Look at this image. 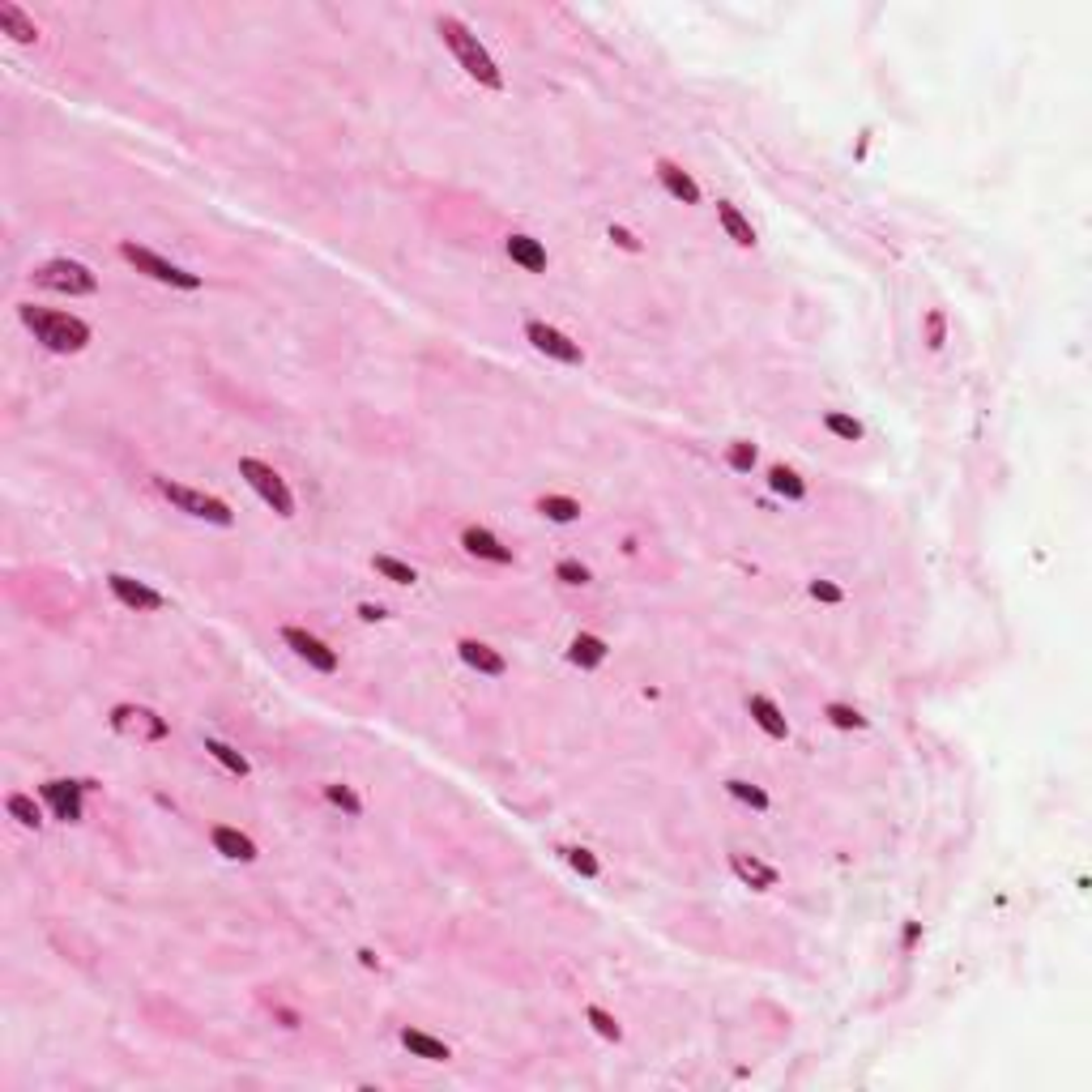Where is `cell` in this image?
<instances>
[{"mask_svg": "<svg viewBox=\"0 0 1092 1092\" xmlns=\"http://www.w3.org/2000/svg\"><path fill=\"white\" fill-rule=\"evenodd\" d=\"M397 1041L410 1050V1058H423V1063H448V1058H453L448 1041L432 1037V1033H423V1029H401Z\"/></svg>", "mask_w": 1092, "mask_h": 1092, "instance_id": "19", "label": "cell"}, {"mask_svg": "<svg viewBox=\"0 0 1092 1092\" xmlns=\"http://www.w3.org/2000/svg\"><path fill=\"white\" fill-rule=\"evenodd\" d=\"M371 572H376V577H385L389 584H414V581H419V572L405 564V559H397V555H371Z\"/></svg>", "mask_w": 1092, "mask_h": 1092, "instance_id": "25", "label": "cell"}, {"mask_svg": "<svg viewBox=\"0 0 1092 1092\" xmlns=\"http://www.w3.org/2000/svg\"><path fill=\"white\" fill-rule=\"evenodd\" d=\"M717 222H722V231L738 247H756V227H751V218L734 206V201H717Z\"/></svg>", "mask_w": 1092, "mask_h": 1092, "instance_id": "21", "label": "cell"}, {"mask_svg": "<svg viewBox=\"0 0 1092 1092\" xmlns=\"http://www.w3.org/2000/svg\"><path fill=\"white\" fill-rule=\"evenodd\" d=\"M922 329H926V346H930V351H943V342H948V317H943L939 308H930V312H926Z\"/></svg>", "mask_w": 1092, "mask_h": 1092, "instance_id": "35", "label": "cell"}, {"mask_svg": "<svg viewBox=\"0 0 1092 1092\" xmlns=\"http://www.w3.org/2000/svg\"><path fill=\"white\" fill-rule=\"evenodd\" d=\"M0 30H5V35L14 39V43H35V39H39L35 18H30L21 5H9V0L0 5Z\"/></svg>", "mask_w": 1092, "mask_h": 1092, "instance_id": "22", "label": "cell"}, {"mask_svg": "<svg viewBox=\"0 0 1092 1092\" xmlns=\"http://www.w3.org/2000/svg\"><path fill=\"white\" fill-rule=\"evenodd\" d=\"M606 658H611V645H606L602 636H593V632H577V636H572V645H568V661H572V666L598 670Z\"/></svg>", "mask_w": 1092, "mask_h": 1092, "instance_id": "20", "label": "cell"}, {"mask_svg": "<svg viewBox=\"0 0 1092 1092\" xmlns=\"http://www.w3.org/2000/svg\"><path fill=\"white\" fill-rule=\"evenodd\" d=\"M918 939H922V922H905V930H900V948H918Z\"/></svg>", "mask_w": 1092, "mask_h": 1092, "instance_id": "39", "label": "cell"}, {"mask_svg": "<svg viewBox=\"0 0 1092 1092\" xmlns=\"http://www.w3.org/2000/svg\"><path fill=\"white\" fill-rule=\"evenodd\" d=\"M154 491H159L171 508H179L184 516H193V521H206V525H218V529L235 525V512H231V504L222 500V495L197 491V487H188V482H175L167 474L154 478Z\"/></svg>", "mask_w": 1092, "mask_h": 1092, "instance_id": "3", "label": "cell"}, {"mask_svg": "<svg viewBox=\"0 0 1092 1092\" xmlns=\"http://www.w3.org/2000/svg\"><path fill=\"white\" fill-rule=\"evenodd\" d=\"M282 645L295 653L299 661H308V670H317V674H333L337 670V649H329L317 632H308V627L286 623L282 627Z\"/></svg>", "mask_w": 1092, "mask_h": 1092, "instance_id": "9", "label": "cell"}, {"mask_svg": "<svg viewBox=\"0 0 1092 1092\" xmlns=\"http://www.w3.org/2000/svg\"><path fill=\"white\" fill-rule=\"evenodd\" d=\"M824 717H828V726H837V730H866L862 708H853V704H846V700L824 704Z\"/></svg>", "mask_w": 1092, "mask_h": 1092, "instance_id": "32", "label": "cell"}, {"mask_svg": "<svg viewBox=\"0 0 1092 1092\" xmlns=\"http://www.w3.org/2000/svg\"><path fill=\"white\" fill-rule=\"evenodd\" d=\"M274 1016H278V1020H282V1029H299V1016H295V1011H286V1007H278V1011H274Z\"/></svg>", "mask_w": 1092, "mask_h": 1092, "instance_id": "42", "label": "cell"}, {"mask_svg": "<svg viewBox=\"0 0 1092 1092\" xmlns=\"http://www.w3.org/2000/svg\"><path fill=\"white\" fill-rule=\"evenodd\" d=\"M538 512L546 516V521H555V525H572V521H581V504L572 500V495H538Z\"/></svg>", "mask_w": 1092, "mask_h": 1092, "instance_id": "23", "label": "cell"}, {"mask_svg": "<svg viewBox=\"0 0 1092 1092\" xmlns=\"http://www.w3.org/2000/svg\"><path fill=\"white\" fill-rule=\"evenodd\" d=\"M461 546H466V555L487 559V564H512V546H504L487 525H466V529H461Z\"/></svg>", "mask_w": 1092, "mask_h": 1092, "instance_id": "14", "label": "cell"}, {"mask_svg": "<svg viewBox=\"0 0 1092 1092\" xmlns=\"http://www.w3.org/2000/svg\"><path fill=\"white\" fill-rule=\"evenodd\" d=\"M730 871H734V880L738 884H747V887H756V892H772L776 884H781V871H776V866H769L764 858H756V853H730Z\"/></svg>", "mask_w": 1092, "mask_h": 1092, "instance_id": "12", "label": "cell"}, {"mask_svg": "<svg viewBox=\"0 0 1092 1092\" xmlns=\"http://www.w3.org/2000/svg\"><path fill=\"white\" fill-rule=\"evenodd\" d=\"M525 342L534 346L538 355L555 358V363H564V367H581L584 363L581 342H572L564 329H555V324H546V320H525Z\"/></svg>", "mask_w": 1092, "mask_h": 1092, "instance_id": "8", "label": "cell"}, {"mask_svg": "<svg viewBox=\"0 0 1092 1092\" xmlns=\"http://www.w3.org/2000/svg\"><path fill=\"white\" fill-rule=\"evenodd\" d=\"M209 846L222 853V858L227 862H256V841L247 837V832H240V828H231V824H213L209 828Z\"/></svg>", "mask_w": 1092, "mask_h": 1092, "instance_id": "15", "label": "cell"}, {"mask_svg": "<svg viewBox=\"0 0 1092 1092\" xmlns=\"http://www.w3.org/2000/svg\"><path fill=\"white\" fill-rule=\"evenodd\" d=\"M120 256H124V261H129L132 269H137V274L154 278V282H163V286H175V290H201V274H188L184 265L167 261V256H159L154 247H145V244L124 240V244H120Z\"/></svg>", "mask_w": 1092, "mask_h": 1092, "instance_id": "6", "label": "cell"}, {"mask_svg": "<svg viewBox=\"0 0 1092 1092\" xmlns=\"http://www.w3.org/2000/svg\"><path fill=\"white\" fill-rule=\"evenodd\" d=\"M435 30H440L444 48L457 56V64H461V69H466L470 77H474L478 86L504 90V73H500V64H495V56L482 48V39L466 26V21L453 18V14H440V18H435Z\"/></svg>", "mask_w": 1092, "mask_h": 1092, "instance_id": "2", "label": "cell"}, {"mask_svg": "<svg viewBox=\"0 0 1092 1092\" xmlns=\"http://www.w3.org/2000/svg\"><path fill=\"white\" fill-rule=\"evenodd\" d=\"M564 853H568V866H572L577 875H584V880H598V875H602V866H598V858H593V849H581V846H577V849H564Z\"/></svg>", "mask_w": 1092, "mask_h": 1092, "instance_id": "36", "label": "cell"}, {"mask_svg": "<svg viewBox=\"0 0 1092 1092\" xmlns=\"http://www.w3.org/2000/svg\"><path fill=\"white\" fill-rule=\"evenodd\" d=\"M94 790L90 781H73V776H52V781L39 785L43 803H48L56 810V819H64V824H82V794Z\"/></svg>", "mask_w": 1092, "mask_h": 1092, "instance_id": "10", "label": "cell"}, {"mask_svg": "<svg viewBox=\"0 0 1092 1092\" xmlns=\"http://www.w3.org/2000/svg\"><path fill=\"white\" fill-rule=\"evenodd\" d=\"M107 589H111V598H116L120 606H129V611H163L167 606V598L159 589H150V584L145 581H137V577H129V572H111L107 577Z\"/></svg>", "mask_w": 1092, "mask_h": 1092, "instance_id": "11", "label": "cell"}, {"mask_svg": "<svg viewBox=\"0 0 1092 1092\" xmlns=\"http://www.w3.org/2000/svg\"><path fill=\"white\" fill-rule=\"evenodd\" d=\"M747 717L751 722H756L764 734L769 738H776V742H785L790 738V722H785V713H781V704L772 700V696H747Z\"/></svg>", "mask_w": 1092, "mask_h": 1092, "instance_id": "18", "label": "cell"}, {"mask_svg": "<svg viewBox=\"0 0 1092 1092\" xmlns=\"http://www.w3.org/2000/svg\"><path fill=\"white\" fill-rule=\"evenodd\" d=\"M111 730H116L120 738H137V742H163L167 734H171V726H167V717H159L154 708L145 704H116L107 713Z\"/></svg>", "mask_w": 1092, "mask_h": 1092, "instance_id": "7", "label": "cell"}, {"mask_svg": "<svg viewBox=\"0 0 1092 1092\" xmlns=\"http://www.w3.org/2000/svg\"><path fill=\"white\" fill-rule=\"evenodd\" d=\"M504 252H508V261L521 265L525 274H546V265H550L546 247L538 244L534 235H525V231H512L508 240H504Z\"/></svg>", "mask_w": 1092, "mask_h": 1092, "instance_id": "17", "label": "cell"}, {"mask_svg": "<svg viewBox=\"0 0 1092 1092\" xmlns=\"http://www.w3.org/2000/svg\"><path fill=\"white\" fill-rule=\"evenodd\" d=\"M358 619H363V623H380V619H385V606H380V602H358Z\"/></svg>", "mask_w": 1092, "mask_h": 1092, "instance_id": "40", "label": "cell"}, {"mask_svg": "<svg viewBox=\"0 0 1092 1092\" xmlns=\"http://www.w3.org/2000/svg\"><path fill=\"white\" fill-rule=\"evenodd\" d=\"M324 803L329 807H337V810H346V815L351 819H358L363 815V798H358L351 785H342V781H333V785H324Z\"/></svg>", "mask_w": 1092, "mask_h": 1092, "instance_id": "30", "label": "cell"}, {"mask_svg": "<svg viewBox=\"0 0 1092 1092\" xmlns=\"http://www.w3.org/2000/svg\"><path fill=\"white\" fill-rule=\"evenodd\" d=\"M30 282L43 286V290H56V295H69V299H82V295H94L98 290V274L73 256H56V261H43L39 269H30Z\"/></svg>", "mask_w": 1092, "mask_h": 1092, "instance_id": "4", "label": "cell"}, {"mask_svg": "<svg viewBox=\"0 0 1092 1092\" xmlns=\"http://www.w3.org/2000/svg\"><path fill=\"white\" fill-rule=\"evenodd\" d=\"M726 794L734 798V803L751 807V810H769V807H772V803H769V794H764L756 781H742V776H730V781H726Z\"/></svg>", "mask_w": 1092, "mask_h": 1092, "instance_id": "28", "label": "cell"}, {"mask_svg": "<svg viewBox=\"0 0 1092 1092\" xmlns=\"http://www.w3.org/2000/svg\"><path fill=\"white\" fill-rule=\"evenodd\" d=\"M824 427H828V435H837V440H862V423L853 419V414H846V410H828L824 414Z\"/></svg>", "mask_w": 1092, "mask_h": 1092, "instance_id": "33", "label": "cell"}, {"mask_svg": "<svg viewBox=\"0 0 1092 1092\" xmlns=\"http://www.w3.org/2000/svg\"><path fill=\"white\" fill-rule=\"evenodd\" d=\"M653 175H658V184L666 188V193L674 197V201H683V206H700V184H696V179L683 171L679 163H670V159H658L653 163Z\"/></svg>", "mask_w": 1092, "mask_h": 1092, "instance_id": "16", "label": "cell"}, {"mask_svg": "<svg viewBox=\"0 0 1092 1092\" xmlns=\"http://www.w3.org/2000/svg\"><path fill=\"white\" fill-rule=\"evenodd\" d=\"M457 658L466 661L470 670L487 674V679H500V674H508V661H504V653H500V649H491L487 640H474V636L457 640Z\"/></svg>", "mask_w": 1092, "mask_h": 1092, "instance_id": "13", "label": "cell"}, {"mask_svg": "<svg viewBox=\"0 0 1092 1092\" xmlns=\"http://www.w3.org/2000/svg\"><path fill=\"white\" fill-rule=\"evenodd\" d=\"M606 235H611V244H619V247H623V252H640V240H636V235L627 231V227H611Z\"/></svg>", "mask_w": 1092, "mask_h": 1092, "instance_id": "38", "label": "cell"}, {"mask_svg": "<svg viewBox=\"0 0 1092 1092\" xmlns=\"http://www.w3.org/2000/svg\"><path fill=\"white\" fill-rule=\"evenodd\" d=\"M206 751H209V756L218 760L231 776H247V772H252V764H247V756H244V751H235L231 742H222V738H206Z\"/></svg>", "mask_w": 1092, "mask_h": 1092, "instance_id": "26", "label": "cell"}, {"mask_svg": "<svg viewBox=\"0 0 1092 1092\" xmlns=\"http://www.w3.org/2000/svg\"><path fill=\"white\" fill-rule=\"evenodd\" d=\"M810 598L824 602V606H841V602H846V589H841L837 581H828V577H815V581H810Z\"/></svg>", "mask_w": 1092, "mask_h": 1092, "instance_id": "37", "label": "cell"}, {"mask_svg": "<svg viewBox=\"0 0 1092 1092\" xmlns=\"http://www.w3.org/2000/svg\"><path fill=\"white\" fill-rule=\"evenodd\" d=\"M18 320L35 333V342L52 355H82L90 346V324L82 317H69V312H52V308H35V303H18Z\"/></svg>", "mask_w": 1092, "mask_h": 1092, "instance_id": "1", "label": "cell"}, {"mask_svg": "<svg viewBox=\"0 0 1092 1092\" xmlns=\"http://www.w3.org/2000/svg\"><path fill=\"white\" fill-rule=\"evenodd\" d=\"M584 1020H589V1029L598 1033L602 1041H623V1024H619V1020H615V1016H611V1011H606V1007L589 1003V1007H584Z\"/></svg>", "mask_w": 1092, "mask_h": 1092, "instance_id": "29", "label": "cell"}, {"mask_svg": "<svg viewBox=\"0 0 1092 1092\" xmlns=\"http://www.w3.org/2000/svg\"><path fill=\"white\" fill-rule=\"evenodd\" d=\"M240 478H244L256 495H261L265 508H274L278 516H282V521H290V516H295V491L286 487V478L278 474L269 461H261V457H240Z\"/></svg>", "mask_w": 1092, "mask_h": 1092, "instance_id": "5", "label": "cell"}, {"mask_svg": "<svg viewBox=\"0 0 1092 1092\" xmlns=\"http://www.w3.org/2000/svg\"><path fill=\"white\" fill-rule=\"evenodd\" d=\"M555 581L559 584H572V589H584V584L593 581V572L581 564V559H559L555 564Z\"/></svg>", "mask_w": 1092, "mask_h": 1092, "instance_id": "34", "label": "cell"}, {"mask_svg": "<svg viewBox=\"0 0 1092 1092\" xmlns=\"http://www.w3.org/2000/svg\"><path fill=\"white\" fill-rule=\"evenodd\" d=\"M726 466L734 470V474H751V470L760 466V448L751 444V440H734L726 448Z\"/></svg>", "mask_w": 1092, "mask_h": 1092, "instance_id": "31", "label": "cell"}, {"mask_svg": "<svg viewBox=\"0 0 1092 1092\" xmlns=\"http://www.w3.org/2000/svg\"><path fill=\"white\" fill-rule=\"evenodd\" d=\"M358 964H363V969H380V956L371 948H363V952H358Z\"/></svg>", "mask_w": 1092, "mask_h": 1092, "instance_id": "41", "label": "cell"}, {"mask_svg": "<svg viewBox=\"0 0 1092 1092\" xmlns=\"http://www.w3.org/2000/svg\"><path fill=\"white\" fill-rule=\"evenodd\" d=\"M769 487H772L776 495H785L790 504H803V500H807V482H803V474H798L794 466H772V470H769Z\"/></svg>", "mask_w": 1092, "mask_h": 1092, "instance_id": "24", "label": "cell"}, {"mask_svg": "<svg viewBox=\"0 0 1092 1092\" xmlns=\"http://www.w3.org/2000/svg\"><path fill=\"white\" fill-rule=\"evenodd\" d=\"M5 810L18 819L21 828H35V832L43 828V807H39L30 794H9V798H5Z\"/></svg>", "mask_w": 1092, "mask_h": 1092, "instance_id": "27", "label": "cell"}]
</instances>
